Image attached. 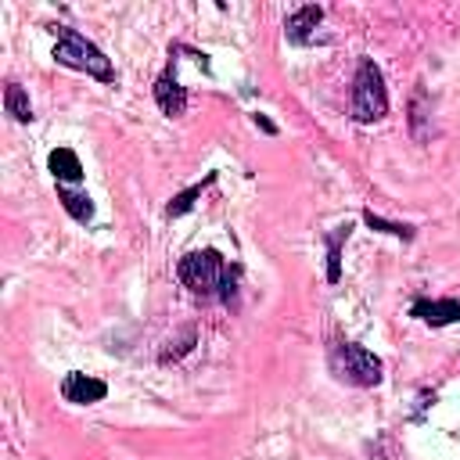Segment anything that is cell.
<instances>
[{"instance_id":"1","label":"cell","mask_w":460,"mask_h":460,"mask_svg":"<svg viewBox=\"0 0 460 460\" xmlns=\"http://www.w3.org/2000/svg\"><path fill=\"white\" fill-rule=\"evenodd\" d=\"M176 277L180 284L190 291V295H201V298H212V295H223L230 298V270L223 262V255L216 248H201V252H187L176 266Z\"/></svg>"},{"instance_id":"6","label":"cell","mask_w":460,"mask_h":460,"mask_svg":"<svg viewBox=\"0 0 460 460\" xmlns=\"http://www.w3.org/2000/svg\"><path fill=\"white\" fill-rule=\"evenodd\" d=\"M410 313L431 327H446L460 320V298H417L410 305Z\"/></svg>"},{"instance_id":"2","label":"cell","mask_w":460,"mask_h":460,"mask_svg":"<svg viewBox=\"0 0 460 460\" xmlns=\"http://www.w3.org/2000/svg\"><path fill=\"white\" fill-rule=\"evenodd\" d=\"M54 32H58V43H54V61H58V65L75 68V72H86V75H93V79H101V83H111V79H115L111 61H108L86 36H79L75 29H65V25H58Z\"/></svg>"},{"instance_id":"5","label":"cell","mask_w":460,"mask_h":460,"mask_svg":"<svg viewBox=\"0 0 460 460\" xmlns=\"http://www.w3.org/2000/svg\"><path fill=\"white\" fill-rule=\"evenodd\" d=\"M61 395H65V402L90 406V402H101V399L108 395V385H104L101 377H90V374L72 370V374H65V381H61Z\"/></svg>"},{"instance_id":"7","label":"cell","mask_w":460,"mask_h":460,"mask_svg":"<svg viewBox=\"0 0 460 460\" xmlns=\"http://www.w3.org/2000/svg\"><path fill=\"white\" fill-rule=\"evenodd\" d=\"M155 101H158V108H162L169 119H180V115L187 111V90L176 83L172 72H162V75L155 79Z\"/></svg>"},{"instance_id":"4","label":"cell","mask_w":460,"mask_h":460,"mask_svg":"<svg viewBox=\"0 0 460 460\" xmlns=\"http://www.w3.org/2000/svg\"><path fill=\"white\" fill-rule=\"evenodd\" d=\"M331 367L338 370V377H345L349 385H359V388H370V385L381 381V359L370 349L352 345V341H345V345L334 349Z\"/></svg>"},{"instance_id":"10","label":"cell","mask_w":460,"mask_h":460,"mask_svg":"<svg viewBox=\"0 0 460 460\" xmlns=\"http://www.w3.org/2000/svg\"><path fill=\"white\" fill-rule=\"evenodd\" d=\"M58 198H61V205L68 208V216H72L75 223H90V219H93V205H90V198H86V194H79V190H72V187L58 183Z\"/></svg>"},{"instance_id":"13","label":"cell","mask_w":460,"mask_h":460,"mask_svg":"<svg viewBox=\"0 0 460 460\" xmlns=\"http://www.w3.org/2000/svg\"><path fill=\"white\" fill-rule=\"evenodd\" d=\"M341 237H349V226H341V230L327 241V280H331V284L341 277Z\"/></svg>"},{"instance_id":"12","label":"cell","mask_w":460,"mask_h":460,"mask_svg":"<svg viewBox=\"0 0 460 460\" xmlns=\"http://www.w3.org/2000/svg\"><path fill=\"white\" fill-rule=\"evenodd\" d=\"M212 180H216V176H205L201 183H194V187H187L183 194H176V198H172V201L165 205V216H169V219H172V216H183V212H187V208L194 205V198H201V190H205V187H208Z\"/></svg>"},{"instance_id":"8","label":"cell","mask_w":460,"mask_h":460,"mask_svg":"<svg viewBox=\"0 0 460 460\" xmlns=\"http://www.w3.org/2000/svg\"><path fill=\"white\" fill-rule=\"evenodd\" d=\"M320 18H323V7H316V4H305V7L291 11L288 22H284L288 40H291V43H309V40H313V29L320 25Z\"/></svg>"},{"instance_id":"14","label":"cell","mask_w":460,"mask_h":460,"mask_svg":"<svg viewBox=\"0 0 460 460\" xmlns=\"http://www.w3.org/2000/svg\"><path fill=\"white\" fill-rule=\"evenodd\" d=\"M363 219H367V226H374V230H385V234H392V237H402V241H410V237H413V230H410V226H399V223H385V219H381V216H374V212H367Z\"/></svg>"},{"instance_id":"9","label":"cell","mask_w":460,"mask_h":460,"mask_svg":"<svg viewBox=\"0 0 460 460\" xmlns=\"http://www.w3.org/2000/svg\"><path fill=\"white\" fill-rule=\"evenodd\" d=\"M47 165H50L54 180H58V183H65V187H72V183H79V180H83V165H79L75 151H68V147H54V151H50V158H47Z\"/></svg>"},{"instance_id":"3","label":"cell","mask_w":460,"mask_h":460,"mask_svg":"<svg viewBox=\"0 0 460 460\" xmlns=\"http://www.w3.org/2000/svg\"><path fill=\"white\" fill-rule=\"evenodd\" d=\"M388 111V93H385V79L377 72L374 61H363L356 68L352 79V119L356 122H377Z\"/></svg>"},{"instance_id":"11","label":"cell","mask_w":460,"mask_h":460,"mask_svg":"<svg viewBox=\"0 0 460 460\" xmlns=\"http://www.w3.org/2000/svg\"><path fill=\"white\" fill-rule=\"evenodd\" d=\"M4 111H7L14 122H29V119H32V104H29V97H25V90H22L18 83H7V86H4Z\"/></svg>"}]
</instances>
